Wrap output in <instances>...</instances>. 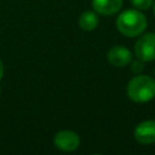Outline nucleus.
I'll return each mask as SVG.
<instances>
[{"instance_id":"20e7f679","label":"nucleus","mask_w":155,"mask_h":155,"mask_svg":"<svg viewBox=\"0 0 155 155\" xmlns=\"http://www.w3.org/2000/svg\"><path fill=\"white\" fill-rule=\"evenodd\" d=\"M54 145L63 151H74L80 145V137L73 131H59L53 138Z\"/></svg>"},{"instance_id":"423d86ee","label":"nucleus","mask_w":155,"mask_h":155,"mask_svg":"<svg viewBox=\"0 0 155 155\" xmlns=\"http://www.w3.org/2000/svg\"><path fill=\"white\" fill-rule=\"evenodd\" d=\"M107 58L111 65L121 68V67L127 65L132 61V53L130 52V50L127 47L117 45V46H113L108 51Z\"/></svg>"},{"instance_id":"f257e3e1","label":"nucleus","mask_w":155,"mask_h":155,"mask_svg":"<svg viewBox=\"0 0 155 155\" xmlns=\"http://www.w3.org/2000/svg\"><path fill=\"white\" fill-rule=\"evenodd\" d=\"M117 30L125 36H138L147 28V18L138 10H126L116 19Z\"/></svg>"},{"instance_id":"9d476101","label":"nucleus","mask_w":155,"mask_h":155,"mask_svg":"<svg viewBox=\"0 0 155 155\" xmlns=\"http://www.w3.org/2000/svg\"><path fill=\"white\" fill-rule=\"evenodd\" d=\"M143 68H144L143 61H140V59H138V61H136V62L132 63V71L133 73H139V71L143 70Z\"/></svg>"},{"instance_id":"6e6552de","label":"nucleus","mask_w":155,"mask_h":155,"mask_svg":"<svg viewBox=\"0 0 155 155\" xmlns=\"http://www.w3.org/2000/svg\"><path fill=\"white\" fill-rule=\"evenodd\" d=\"M98 16L92 11H85L79 18V25L82 30L91 31L98 25Z\"/></svg>"},{"instance_id":"1a4fd4ad","label":"nucleus","mask_w":155,"mask_h":155,"mask_svg":"<svg viewBox=\"0 0 155 155\" xmlns=\"http://www.w3.org/2000/svg\"><path fill=\"white\" fill-rule=\"evenodd\" d=\"M131 2L137 10H148L151 6L153 0H131Z\"/></svg>"},{"instance_id":"7ed1b4c3","label":"nucleus","mask_w":155,"mask_h":155,"mask_svg":"<svg viewBox=\"0 0 155 155\" xmlns=\"http://www.w3.org/2000/svg\"><path fill=\"white\" fill-rule=\"evenodd\" d=\"M134 53L143 62L155 61V33H148L140 36L134 45Z\"/></svg>"},{"instance_id":"0eeeda50","label":"nucleus","mask_w":155,"mask_h":155,"mask_svg":"<svg viewBox=\"0 0 155 155\" xmlns=\"http://www.w3.org/2000/svg\"><path fill=\"white\" fill-rule=\"evenodd\" d=\"M122 6V0H92V7L96 12L110 16L116 13Z\"/></svg>"},{"instance_id":"39448f33","label":"nucleus","mask_w":155,"mask_h":155,"mask_svg":"<svg viewBox=\"0 0 155 155\" xmlns=\"http://www.w3.org/2000/svg\"><path fill=\"white\" fill-rule=\"evenodd\" d=\"M134 138L140 144L155 143V121L145 120L138 124L134 128Z\"/></svg>"},{"instance_id":"9b49d317","label":"nucleus","mask_w":155,"mask_h":155,"mask_svg":"<svg viewBox=\"0 0 155 155\" xmlns=\"http://www.w3.org/2000/svg\"><path fill=\"white\" fill-rule=\"evenodd\" d=\"M2 75H4V64H2V62L0 61V80L2 79Z\"/></svg>"},{"instance_id":"f03ea898","label":"nucleus","mask_w":155,"mask_h":155,"mask_svg":"<svg viewBox=\"0 0 155 155\" xmlns=\"http://www.w3.org/2000/svg\"><path fill=\"white\" fill-rule=\"evenodd\" d=\"M127 96L136 103H145L155 97V80L148 75H137L127 85Z\"/></svg>"},{"instance_id":"f8f14e48","label":"nucleus","mask_w":155,"mask_h":155,"mask_svg":"<svg viewBox=\"0 0 155 155\" xmlns=\"http://www.w3.org/2000/svg\"><path fill=\"white\" fill-rule=\"evenodd\" d=\"M154 13H155V4H154Z\"/></svg>"}]
</instances>
